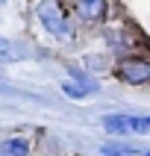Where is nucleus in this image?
Wrapping results in <instances>:
<instances>
[{
    "label": "nucleus",
    "instance_id": "obj_1",
    "mask_svg": "<svg viewBox=\"0 0 150 156\" xmlns=\"http://www.w3.org/2000/svg\"><path fill=\"white\" fill-rule=\"evenodd\" d=\"M109 133L127 136V133H150V118H130V115H109L103 121Z\"/></svg>",
    "mask_w": 150,
    "mask_h": 156
},
{
    "label": "nucleus",
    "instance_id": "obj_2",
    "mask_svg": "<svg viewBox=\"0 0 150 156\" xmlns=\"http://www.w3.org/2000/svg\"><path fill=\"white\" fill-rule=\"evenodd\" d=\"M38 21H41L53 35H65L68 33V24H65V15H62V9L56 0H44L41 6H38Z\"/></svg>",
    "mask_w": 150,
    "mask_h": 156
},
{
    "label": "nucleus",
    "instance_id": "obj_3",
    "mask_svg": "<svg viewBox=\"0 0 150 156\" xmlns=\"http://www.w3.org/2000/svg\"><path fill=\"white\" fill-rule=\"evenodd\" d=\"M121 74L127 83H150V62H124Z\"/></svg>",
    "mask_w": 150,
    "mask_h": 156
},
{
    "label": "nucleus",
    "instance_id": "obj_4",
    "mask_svg": "<svg viewBox=\"0 0 150 156\" xmlns=\"http://www.w3.org/2000/svg\"><path fill=\"white\" fill-rule=\"evenodd\" d=\"M77 12L85 21H100L106 12V0H77Z\"/></svg>",
    "mask_w": 150,
    "mask_h": 156
},
{
    "label": "nucleus",
    "instance_id": "obj_5",
    "mask_svg": "<svg viewBox=\"0 0 150 156\" xmlns=\"http://www.w3.org/2000/svg\"><path fill=\"white\" fill-rule=\"evenodd\" d=\"M30 153V141L26 139H6L3 144H0V156H26Z\"/></svg>",
    "mask_w": 150,
    "mask_h": 156
},
{
    "label": "nucleus",
    "instance_id": "obj_6",
    "mask_svg": "<svg viewBox=\"0 0 150 156\" xmlns=\"http://www.w3.org/2000/svg\"><path fill=\"white\" fill-rule=\"evenodd\" d=\"M24 56H26L24 47H18L9 38H0V62H15V59H24Z\"/></svg>",
    "mask_w": 150,
    "mask_h": 156
},
{
    "label": "nucleus",
    "instance_id": "obj_7",
    "mask_svg": "<svg viewBox=\"0 0 150 156\" xmlns=\"http://www.w3.org/2000/svg\"><path fill=\"white\" fill-rule=\"evenodd\" d=\"M106 156H132V147H118V144H106L103 147Z\"/></svg>",
    "mask_w": 150,
    "mask_h": 156
},
{
    "label": "nucleus",
    "instance_id": "obj_8",
    "mask_svg": "<svg viewBox=\"0 0 150 156\" xmlns=\"http://www.w3.org/2000/svg\"><path fill=\"white\" fill-rule=\"evenodd\" d=\"M71 74H74V80H77V83H79V86H82V88H88V91H94V83H91V80H88L85 74H82V71L71 68Z\"/></svg>",
    "mask_w": 150,
    "mask_h": 156
},
{
    "label": "nucleus",
    "instance_id": "obj_9",
    "mask_svg": "<svg viewBox=\"0 0 150 156\" xmlns=\"http://www.w3.org/2000/svg\"><path fill=\"white\" fill-rule=\"evenodd\" d=\"M65 91H68L71 97H85V94H88V91H82V88L74 86V83H65Z\"/></svg>",
    "mask_w": 150,
    "mask_h": 156
},
{
    "label": "nucleus",
    "instance_id": "obj_10",
    "mask_svg": "<svg viewBox=\"0 0 150 156\" xmlns=\"http://www.w3.org/2000/svg\"><path fill=\"white\" fill-rule=\"evenodd\" d=\"M147 156H150V153H147Z\"/></svg>",
    "mask_w": 150,
    "mask_h": 156
}]
</instances>
